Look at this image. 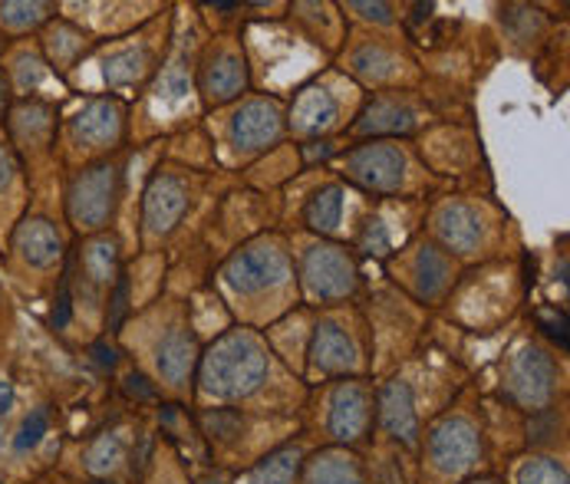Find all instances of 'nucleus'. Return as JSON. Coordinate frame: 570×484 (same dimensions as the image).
Here are the masks:
<instances>
[{
  "mask_svg": "<svg viewBox=\"0 0 570 484\" xmlns=\"http://www.w3.org/2000/svg\"><path fill=\"white\" fill-rule=\"evenodd\" d=\"M267 373V356L261 343L247 333L225 336L205 359V389L215 396H245L257 389Z\"/></svg>",
  "mask_w": 570,
  "mask_h": 484,
  "instance_id": "obj_1",
  "label": "nucleus"
},
{
  "mask_svg": "<svg viewBox=\"0 0 570 484\" xmlns=\"http://www.w3.org/2000/svg\"><path fill=\"white\" fill-rule=\"evenodd\" d=\"M112 191H116V168H109V165L86 168L70 191L73 221L80 228H102L112 211Z\"/></svg>",
  "mask_w": 570,
  "mask_h": 484,
  "instance_id": "obj_2",
  "label": "nucleus"
},
{
  "mask_svg": "<svg viewBox=\"0 0 570 484\" xmlns=\"http://www.w3.org/2000/svg\"><path fill=\"white\" fill-rule=\"evenodd\" d=\"M406 159L393 142H373L350 152V175L370 191H396L403 181Z\"/></svg>",
  "mask_w": 570,
  "mask_h": 484,
  "instance_id": "obj_3",
  "label": "nucleus"
},
{
  "mask_svg": "<svg viewBox=\"0 0 570 484\" xmlns=\"http://www.w3.org/2000/svg\"><path fill=\"white\" fill-rule=\"evenodd\" d=\"M287 257L284 250L277 247H247L245 254H238L232 264H228V280L238 287V290H264L277 280L287 277Z\"/></svg>",
  "mask_w": 570,
  "mask_h": 484,
  "instance_id": "obj_4",
  "label": "nucleus"
},
{
  "mask_svg": "<svg viewBox=\"0 0 570 484\" xmlns=\"http://www.w3.org/2000/svg\"><path fill=\"white\" fill-rule=\"evenodd\" d=\"M429 452H432V462L442 472H465L479 455V435H475V428L469 422L452 418L442 428H435V435L429 442Z\"/></svg>",
  "mask_w": 570,
  "mask_h": 484,
  "instance_id": "obj_5",
  "label": "nucleus"
},
{
  "mask_svg": "<svg viewBox=\"0 0 570 484\" xmlns=\"http://www.w3.org/2000/svg\"><path fill=\"white\" fill-rule=\"evenodd\" d=\"M307 284L317 297H343L353 290V264L340 247H314L307 257Z\"/></svg>",
  "mask_w": 570,
  "mask_h": 484,
  "instance_id": "obj_6",
  "label": "nucleus"
},
{
  "mask_svg": "<svg viewBox=\"0 0 570 484\" xmlns=\"http://www.w3.org/2000/svg\"><path fill=\"white\" fill-rule=\"evenodd\" d=\"M281 136V112L274 102H264V99H254L247 102L245 109L235 116V126H232V139L238 149H264L267 142H274Z\"/></svg>",
  "mask_w": 570,
  "mask_h": 484,
  "instance_id": "obj_7",
  "label": "nucleus"
},
{
  "mask_svg": "<svg viewBox=\"0 0 570 484\" xmlns=\"http://www.w3.org/2000/svg\"><path fill=\"white\" fill-rule=\"evenodd\" d=\"M370 425V396L363 386L356 383H346L343 389H336L333 396V415H330V428L336 438H360L363 428Z\"/></svg>",
  "mask_w": 570,
  "mask_h": 484,
  "instance_id": "obj_8",
  "label": "nucleus"
},
{
  "mask_svg": "<svg viewBox=\"0 0 570 484\" xmlns=\"http://www.w3.org/2000/svg\"><path fill=\"white\" fill-rule=\"evenodd\" d=\"M380 415H383V425H386V432L393 438L415 445L419 422H415V412H412V393H409L406 383H390L380 393Z\"/></svg>",
  "mask_w": 570,
  "mask_h": 484,
  "instance_id": "obj_9",
  "label": "nucleus"
},
{
  "mask_svg": "<svg viewBox=\"0 0 570 484\" xmlns=\"http://www.w3.org/2000/svg\"><path fill=\"white\" fill-rule=\"evenodd\" d=\"M514 389L524 403H544L554 389V369L548 356H541L538 349L524 353L514 369Z\"/></svg>",
  "mask_w": 570,
  "mask_h": 484,
  "instance_id": "obj_10",
  "label": "nucleus"
},
{
  "mask_svg": "<svg viewBox=\"0 0 570 484\" xmlns=\"http://www.w3.org/2000/svg\"><path fill=\"white\" fill-rule=\"evenodd\" d=\"M17 247H20V254H23L27 264L50 267L60 257V235H57V228L50 221L37 218V221H27L17 231Z\"/></svg>",
  "mask_w": 570,
  "mask_h": 484,
  "instance_id": "obj_11",
  "label": "nucleus"
},
{
  "mask_svg": "<svg viewBox=\"0 0 570 484\" xmlns=\"http://www.w3.org/2000/svg\"><path fill=\"white\" fill-rule=\"evenodd\" d=\"M185 205H188V198H185V191H181L178 181H171V178L159 181V185L153 188L149 201H146V221H149V228H153V231L171 228V225L181 218Z\"/></svg>",
  "mask_w": 570,
  "mask_h": 484,
  "instance_id": "obj_12",
  "label": "nucleus"
},
{
  "mask_svg": "<svg viewBox=\"0 0 570 484\" xmlns=\"http://www.w3.org/2000/svg\"><path fill=\"white\" fill-rule=\"evenodd\" d=\"M77 136L89 146H106L109 139H116L119 136V106L106 102V99L86 106V112L77 116Z\"/></svg>",
  "mask_w": 570,
  "mask_h": 484,
  "instance_id": "obj_13",
  "label": "nucleus"
},
{
  "mask_svg": "<svg viewBox=\"0 0 570 484\" xmlns=\"http://www.w3.org/2000/svg\"><path fill=\"white\" fill-rule=\"evenodd\" d=\"M314 356H317V366H321V369H330V373H333V369H346V366H353V359H356L350 336H346L340 326H333V323L317 326Z\"/></svg>",
  "mask_w": 570,
  "mask_h": 484,
  "instance_id": "obj_14",
  "label": "nucleus"
},
{
  "mask_svg": "<svg viewBox=\"0 0 570 484\" xmlns=\"http://www.w3.org/2000/svg\"><path fill=\"white\" fill-rule=\"evenodd\" d=\"M245 63L235 53H222L208 70H205V89L218 99H232L245 89Z\"/></svg>",
  "mask_w": 570,
  "mask_h": 484,
  "instance_id": "obj_15",
  "label": "nucleus"
},
{
  "mask_svg": "<svg viewBox=\"0 0 570 484\" xmlns=\"http://www.w3.org/2000/svg\"><path fill=\"white\" fill-rule=\"evenodd\" d=\"M333 116H336V106H333V99L326 96L324 89H307L294 106V126L304 129V132L324 129V126L333 122Z\"/></svg>",
  "mask_w": 570,
  "mask_h": 484,
  "instance_id": "obj_16",
  "label": "nucleus"
},
{
  "mask_svg": "<svg viewBox=\"0 0 570 484\" xmlns=\"http://www.w3.org/2000/svg\"><path fill=\"white\" fill-rule=\"evenodd\" d=\"M311 484H363V472L353 458L324 452L314 465H311Z\"/></svg>",
  "mask_w": 570,
  "mask_h": 484,
  "instance_id": "obj_17",
  "label": "nucleus"
},
{
  "mask_svg": "<svg viewBox=\"0 0 570 484\" xmlns=\"http://www.w3.org/2000/svg\"><path fill=\"white\" fill-rule=\"evenodd\" d=\"M442 235H445V241L452 244L455 250L465 254V250L475 247L482 228H479V221H475V215H472L469 208L455 205V208H449V211L442 215Z\"/></svg>",
  "mask_w": 570,
  "mask_h": 484,
  "instance_id": "obj_18",
  "label": "nucleus"
},
{
  "mask_svg": "<svg viewBox=\"0 0 570 484\" xmlns=\"http://www.w3.org/2000/svg\"><path fill=\"white\" fill-rule=\"evenodd\" d=\"M297 462H301L297 448H281L271 458H264L257 468H250L247 484H287L297 472Z\"/></svg>",
  "mask_w": 570,
  "mask_h": 484,
  "instance_id": "obj_19",
  "label": "nucleus"
},
{
  "mask_svg": "<svg viewBox=\"0 0 570 484\" xmlns=\"http://www.w3.org/2000/svg\"><path fill=\"white\" fill-rule=\"evenodd\" d=\"M340 205H343V198H340V188H336V185L321 188V191L311 198V205H307V225L317 228V231H324V235H330V231L340 225Z\"/></svg>",
  "mask_w": 570,
  "mask_h": 484,
  "instance_id": "obj_20",
  "label": "nucleus"
},
{
  "mask_svg": "<svg viewBox=\"0 0 570 484\" xmlns=\"http://www.w3.org/2000/svg\"><path fill=\"white\" fill-rule=\"evenodd\" d=\"M363 126H373V129H412V112L400 102H390V99H380L373 109H370V122Z\"/></svg>",
  "mask_w": 570,
  "mask_h": 484,
  "instance_id": "obj_21",
  "label": "nucleus"
},
{
  "mask_svg": "<svg viewBox=\"0 0 570 484\" xmlns=\"http://www.w3.org/2000/svg\"><path fill=\"white\" fill-rule=\"evenodd\" d=\"M159 369L171 383H178L185 376V369H188V343L185 339H178V336L165 339L163 349H159Z\"/></svg>",
  "mask_w": 570,
  "mask_h": 484,
  "instance_id": "obj_22",
  "label": "nucleus"
},
{
  "mask_svg": "<svg viewBox=\"0 0 570 484\" xmlns=\"http://www.w3.org/2000/svg\"><path fill=\"white\" fill-rule=\"evenodd\" d=\"M47 428H50V415H47V408L30 412V415L23 418V425H20L17 438H13V448H17V452H30V448H37V445H40V438L47 435Z\"/></svg>",
  "mask_w": 570,
  "mask_h": 484,
  "instance_id": "obj_23",
  "label": "nucleus"
},
{
  "mask_svg": "<svg viewBox=\"0 0 570 484\" xmlns=\"http://www.w3.org/2000/svg\"><path fill=\"white\" fill-rule=\"evenodd\" d=\"M47 3H3L0 7V20L7 27H30V23H40L47 17Z\"/></svg>",
  "mask_w": 570,
  "mask_h": 484,
  "instance_id": "obj_24",
  "label": "nucleus"
},
{
  "mask_svg": "<svg viewBox=\"0 0 570 484\" xmlns=\"http://www.w3.org/2000/svg\"><path fill=\"white\" fill-rule=\"evenodd\" d=\"M518 484H568V475L558 462H531L521 468Z\"/></svg>",
  "mask_w": 570,
  "mask_h": 484,
  "instance_id": "obj_25",
  "label": "nucleus"
},
{
  "mask_svg": "<svg viewBox=\"0 0 570 484\" xmlns=\"http://www.w3.org/2000/svg\"><path fill=\"white\" fill-rule=\"evenodd\" d=\"M419 270H422V290H425V294H435V287H439L442 277H445V264H442L432 250H425L422 260H419Z\"/></svg>",
  "mask_w": 570,
  "mask_h": 484,
  "instance_id": "obj_26",
  "label": "nucleus"
},
{
  "mask_svg": "<svg viewBox=\"0 0 570 484\" xmlns=\"http://www.w3.org/2000/svg\"><path fill=\"white\" fill-rule=\"evenodd\" d=\"M126 290H129V284L126 280H119V290H116V304H112V320H109V329H116L119 320H122V314H126Z\"/></svg>",
  "mask_w": 570,
  "mask_h": 484,
  "instance_id": "obj_27",
  "label": "nucleus"
},
{
  "mask_svg": "<svg viewBox=\"0 0 570 484\" xmlns=\"http://www.w3.org/2000/svg\"><path fill=\"white\" fill-rule=\"evenodd\" d=\"M13 181V161L7 156V149L0 146V191Z\"/></svg>",
  "mask_w": 570,
  "mask_h": 484,
  "instance_id": "obj_28",
  "label": "nucleus"
},
{
  "mask_svg": "<svg viewBox=\"0 0 570 484\" xmlns=\"http://www.w3.org/2000/svg\"><path fill=\"white\" fill-rule=\"evenodd\" d=\"M356 10H363L366 17H376V20H390V13H386L390 7H383V3H376V7L373 3H356Z\"/></svg>",
  "mask_w": 570,
  "mask_h": 484,
  "instance_id": "obj_29",
  "label": "nucleus"
},
{
  "mask_svg": "<svg viewBox=\"0 0 570 484\" xmlns=\"http://www.w3.org/2000/svg\"><path fill=\"white\" fill-rule=\"evenodd\" d=\"M10 405H13V389H10V383H0V418L7 415Z\"/></svg>",
  "mask_w": 570,
  "mask_h": 484,
  "instance_id": "obj_30",
  "label": "nucleus"
},
{
  "mask_svg": "<svg viewBox=\"0 0 570 484\" xmlns=\"http://www.w3.org/2000/svg\"><path fill=\"white\" fill-rule=\"evenodd\" d=\"M7 102H10V89H7V77L0 73V119L7 112Z\"/></svg>",
  "mask_w": 570,
  "mask_h": 484,
  "instance_id": "obj_31",
  "label": "nucleus"
},
{
  "mask_svg": "<svg viewBox=\"0 0 570 484\" xmlns=\"http://www.w3.org/2000/svg\"><path fill=\"white\" fill-rule=\"evenodd\" d=\"M96 484H109V482H96Z\"/></svg>",
  "mask_w": 570,
  "mask_h": 484,
  "instance_id": "obj_32",
  "label": "nucleus"
},
{
  "mask_svg": "<svg viewBox=\"0 0 570 484\" xmlns=\"http://www.w3.org/2000/svg\"><path fill=\"white\" fill-rule=\"evenodd\" d=\"M482 484H491V482H482Z\"/></svg>",
  "mask_w": 570,
  "mask_h": 484,
  "instance_id": "obj_33",
  "label": "nucleus"
}]
</instances>
